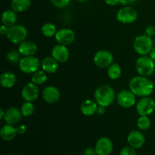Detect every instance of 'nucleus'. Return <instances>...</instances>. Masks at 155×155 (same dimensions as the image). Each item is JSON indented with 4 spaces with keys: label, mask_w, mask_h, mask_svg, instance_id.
Segmentation results:
<instances>
[{
    "label": "nucleus",
    "mask_w": 155,
    "mask_h": 155,
    "mask_svg": "<svg viewBox=\"0 0 155 155\" xmlns=\"http://www.w3.org/2000/svg\"><path fill=\"white\" fill-rule=\"evenodd\" d=\"M130 90H131L136 96L148 97L152 94L154 89V83L146 77L137 76L132 79L129 83Z\"/></svg>",
    "instance_id": "nucleus-1"
},
{
    "label": "nucleus",
    "mask_w": 155,
    "mask_h": 155,
    "mask_svg": "<svg viewBox=\"0 0 155 155\" xmlns=\"http://www.w3.org/2000/svg\"><path fill=\"white\" fill-rule=\"evenodd\" d=\"M115 92L111 86L102 85L97 88L94 94L95 101L98 105L108 107L114 103L115 100Z\"/></svg>",
    "instance_id": "nucleus-2"
},
{
    "label": "nucleus",
    "mask_w": 155,
    "mask_h": 155,
    "mask_svg": "<svg viewBox=\"0 0 155 155\" xmlns=\"http://www.w3.org/2000/svg\"><path fill=\"white\" fill-rule=\"evenodd\" d=\"M136 69L140 76L148 77L155 71V61L150 56L141 55L136 61Z\"/></svg>",
    "instance_id": "nucleus-3"
},
{
    "label": "nucleus",
    "mask_w": 155,
    "mask_h": 155,
    "mask_svg": "<svg viewBox=\"0 0 155 155\" xmlns=\"http://www.w3.org/2000/svg\"><path fill=\"white\" fill-rule=\"evenodd\" d=\"M152 37L145 35L138 36L133 42V48L139 55H148L154 47Z\"/></svg>",
    "instance_id": "nucleus-4"
},
{
    "label": "nucleus",
    "mask_w": 155,
    "mask_h": 155,
    "mask_svg": "<svg viewBox=\"0 0 155 155\" xmlns=\"http://www.w3.org/2000/svg\"><path fill=\"white\" fill-rule=\"evenodd\" d=\"M20 71L26 74H33L39 71L41 67V62L34 55L24 56L18 63Z\"/></svg>",
    "instance_id": "nucleus-5"
},
{
    "label": "nucleus",
    "mask_w": 155,
    "mask_h": 155,
    "mask_svg": "<svg viewBox=\"0 0 155 155\" xmlns=\"http://www.w3.org/2000/svg\"><path fill=\"white\" fill-rule=\"evenodd\" d=\"M28 35L27 29L21 24H15L9 27L7 38L11 42L14 44H21L26 40Z\"/></svg>",
    "instance_id": "nucleus-6"
},
{
    "label": "nucleus",
    "mask_w": 155,
    "mask_h": 155,
    "mask_svg": "<svg viewBox=\"0 0 155 155\" xmlns=\"http://www.w3.org/2000/svg\"><path fill=\"white\" fill-rule=\"evenodd\" d=\"M116 18L120 23L124 24H130L137 20L138 12L133 7L125 6L118 10Z\"/></svg>",
    "instance_id": "nucleus-7"
},
{
    "label": "nucleus",
    "mask_w": 155,
    "mask_h": 155,
    "mask_svg": "<svg viewBox=\"0 0 155 155\" xmlns=\"http://www.w3.org/2000/svg\"><path fill=\"white\" fill-rule=\"evenodd\" d=\"M136 110L139 116H149L155 110V101L151 97H143L136 104Z\"/></svg>",
    "instance_id": "nucleus-8"
},
{
    "label": "nucleus",
    "mask_w": 155,
    "mask_h": 155,
    "mask_svg": "<svg viewBox=\"0 0 155 155\" xmlns=\"http://www.w3.org/2000/svg\"><path fill=\"white\" fill-rule=\"evenodd\" d=\"M94 64L100 68H108L114 63V55L107 50H100L94 55Z\"/></svg>",
    "instance_id": "nucleus-9"
},
{
    "label": "nucleus",
    "mask_w": 155,
    "mask_h": 155,
    "mask_svg": "<svg viewBox=\"0 0 155 155\" xmlns=\"http://www.w3.org/2000/svg\"><path fill=\"white\" fill-rule=\"evenodd\" d=\"M136 95L131 90H122L117 95L118 104L124 108H131L136 102Z\"/></svg>",
    "instance_id": "nucleus-10"
},
{
    "label": "nucleus",
    "mask_w": 155,
    "mask_h": 155,
    "mask_svg": "<svg viewBox=\"0 0 155 155\" xmlns=\"http://www.w3.org/2000/svg\"><path fill=\"white\" fill-rule=\"evenodd\" d=\"M97 155H110L113 152L114 144L108 137H101L97 140L95 145Z\"/></svg>",
    "instance_id": "nucleus-11"
},
{
    "label": "nucleus",
    "mask_w": 155,
    "mask_h": 155,
    "mask_svg": "<svg viewBox=\"0 0 155 155\" xmlns=\"http://www.w3.org/2000/svg\"><path fill=\"white\" fill-rule=\"evenodd\" d=\"M54 38L58 44L67 46L73 43L75 39V33L71 29L62 28L58 30Z\"/></svg>",
    "instance_id": "nucleus-12"
},
{
    "label": "nucleus",
    "mask_w": 155,
    "mask_h": 155,
    "mask_svg": "<svg viewBox=\"0 0 155 155\" xmlns=\"http://www.w3.org/2000/svg\"><path fill=\"white\" fill-rule=\"evenodd\" d=\"M21 97L25 101L33 102L36 101L39 97V89L37 85L33 82L27 83L21 90Z\"/></svg>",
    "instance_id": "nucleus-13"
},
{
    "label": "nucleus",
    "mask_w": 155,
    "mask_h": 155,
    "mask_svg": "<svg viewBox=\"0 0 155 155\" xmlns=\"http://www.w3.org/2000/svg\"><path fill=\"white\" fill-rule=\"evenodd\" d=\"M127 142L130 146L139 149L145 145V137L139 130H133L127 136Z\"/></svg>",
    "instance_id": "nucleus-14"
},
{
    "label": "nucleus",
    "mask_w": 155,
    "mask_h": 155,
    "mask_svg": "<svg viewBox=\"0 0 155 155\" xmlns=\"http://www.w3.org/2000/svg\"><path fill=\"white\" fill-rule=\"evenodd\" d=\"M51 54V57L54 58L59 63H64L68 61L70 57L69 49L68 47L61 44H58L53 47Z\"/></svg>",
    "instance_id": "nucleus-15"
},
{
    "label": "nucleus",
    "mask_w": 155,
    "mask_h": 155,
    "mask_svg": "<svg viewBox=\"0 0 155 155\" xmlns=\"http://www.w3.org/2000/svg\"><path fill=\"white\" fill-rule=\"evenodd\" d=\"M61 98L58 89L53 86H46L42 91V98L48 104H55Z\"/></svg>",
    "instance_id": "nucleus-16"
},
{
    "label": "nucleus",
    "mask_w": 155,
    "mask_h": 155,
    "mask_svg": "<svg viewBox=\"0 0 155 155\" xmlns=\"http://www.w3.org/2000/svg\"><path fill=\"white\" fill-rule=\"evenodd\" d=\"M23 115L21 110L17 108L16 107H11L5 110L4 120L6 124L10 125H17L21 120Z\"/></svg>",
    "instance_id": "nucleus-17"
},
{
    "label": "nucleus",
    "mask_w": 155,
    "mask_h": 155,
    "mask_svg": "<svg viewBox=\"0 0 155 155\" xmlns=\"http://www.w3.org/2000/svg\"><path fill=\"white\" fill-rule=\"evenodd\" d=\"M38 50L37 45L32 41L25 40L19 44L18 51L23 56H33Z\"/></svg>",
    "instance_id": "nucleus-18"
},
{
    "label": "nucleus",
    "mask_w": 155,
    "mask_h": 155,
    "mask_svg": "<svg viewBox=\"0 0 155 155\" xmlns=\"http://www.w3.org/2000/svg\"><path fill=\"white\" fill-rule=\"evenodd\" d=\"M58 63L54 58L45 57L41 61V68L47 74H54L59 68Z\"/></svg>",
    "instance_id": "nucleus-19"
},
{
    "label": "nucleus",
    "mask_w": 155,
    "mask_h": 155,
    "mask_svg": "<svg viewBox=\"0 0 155 155\" xmlns=\"http://www.w3.org/2000/svg\"><path fill=\"white\" fill-rule=\"evenodd\" d=\"M98 104L95 101L92 100H85L80 105V111L84 116L90 117L97 113Z\"/></svg>",
    "instance_id": "nucleus-20"
},
{
    "label": "nucleus",
    "mask_w": 155,
    "mask_h": 155,
    "mask_svg": "<svg viewBox=\"0 0 155 155\" xmlns=\"http://www.w3.org/2000/svg\"><path fill=\"white\" fill-rule=\"evenodd\" d=\"M18 135L17 128L13 125L5 124L2 127L0 130V136L1 139L5 142H10L12 141Z\"/></svg>",
    "instance_id": "nucleus-21"
},
{
    "label": "nucleus",
    "mask_w": 155,
    "mask_h": 155,
    "mask_svg": "<svg viewBox=\"0 0 155 155\" xmlns=\"http://www.w3.org/2000/svg\"><path fill=\"white\" fill-rule=\"evenodd\" d=\"M17 81L16 76L14 73L5 71L0 76V84L3 88L10 89L15 85Z\"/></svg>",
    "instance_id": "nucleus-22"
},
{
    "label": "nucleus",
    "mask_w": 155,
    "mask_h": 155,
    "mask_svg": "<svg viewBox=\"0 0 155 155\" xmlns=\"http://www.w3.org/2000/svg\"><path fill=\"white\" fill-rule=\"evenodd\" d=\"M18 21V15L17 12L12 9H8L3 12L2 15V23L3 25L8 27H11L15 25Z\"/></svg>",
    "instance_id": "nucleus-23"
},
{
    "label": "nucleus",
    "mask_w": 155,
    "mask_h": 155,
    "mask_svg": "<svg viewBox=\"0 0 155 155\" xmlns=\"http://www.w3.org/2000/svg\"><path fill=\"white\" fill-rule=\"evenodd\" d=\"M31 0H12L11 8L17 13L25 12L30 8Z\"/></svg>",
    "instance_id": "nucleus-24"
},
{
    "label": "nucleus",
    "mask_w": 155,
    "mask_h": 155,
    "mask_svg": "<svg viewBox=\"0 0 155 155\" xmlns=\"http://www.w3.org/2000/svg\"><path fill=\"white\" fill-rule=\"evenodd\" d=\"M107 74L109 78L113 80H118L121 77L122 70H121L120 66L117 63H114V62L112 64H110L107 68Z\"/></svg>",
    "instance_id": "nucleus-25"
},
{
    "label": "nucleus",
    "mask_w": 155,
    "mask_h": 155,
    "mask_svg": "<svg viewBox=\"0 0 155 155\" xmlns=\"http://www.w3.org/2000/svg\"><path fill=\"white\" fill-rule=\"evenodd\" d=\"M41 31L44 36L47 38H51L53 36H55L58 30L55 25L52 23H45L42 26Z\"/></svg>",
    "instance_id": "nucleus-26"
},
{
    "label": "nucleus",
    "mask_w": 155,
    "mask_h": 155,
    "mask_svg": "<svg viewBox=\"0 0 155 155\" xmlns=\"http://www.w3.org/2000/svg\"><path fill=\"white\" fill-rule=\"evenodd\" d=\"M47 81V73L45 71H38L33 74L31 78V82L37 86L44 84Z\"/></svg>",
    "instance_id": "nucleus-27"
},
{
    "label": "nucleus",
    "mask_w": 155,
    "mask_h": 155,
    "mask_svg": "<svg viewBox=\"0 0 155 155\" xmlns=\"http://www.w3.org/2000/svg\"><path fill=\"white\" fill-rule=\"evenodd\" d=\"M20 110H21L23 117H30L31 115H33V113H34L35 106L33 104V102L25 101V102H24L22 104Z\"/></svg>",
    "instance_id": "nucleus-28"
},
{
    "label": "nucleus",
    "mask_w": 155,
    "mask_h": 155,
    "mask_svg": "<svg viewBox=\"0 0 155 155\" xmlns=\"http://www.w3.org/2000/svg\"><path fill=\"white\" fill-rule=\"evenodd\" d=\"M151 126V121L148 116H140L137 120V127L139 130L145 131Z\"/></svg>",
    "instance_id": "nucleus-29"
},
{
    "label": "nucleus",
    "mask_w": 155,
    "mask_h": 155,
    "mask_svg": "<svg viewBox=\"0 0 155 155\" xmlns=\"http://www.w3.org/2000/svg\"><path fill=\"white\" fill-rule=\"evenodd\" d=\"M21 53L16 50H12L8 51L6 54V58L7 61L11 64H18L21 61Z\"/></svg>",
    "instance_id": "nucleus-30"
},
{
    "label": "nucleus",
    "mask_w": 155,
    "mask_h": 155,
    "mask_svg": "<svg viewBox=\"0 0 155 155\" xmlns=\"http://www.w3.org/2000/svg\"><path fill=\"white\" fill-rule=\"evenodd\" d=\"M51 4L58 8H64L71 5L72 0H50Z\"/></svg>",
    "instance_id": "nucleus-31"
},
{
    "label": "nucleus",
    "mask_w": 155,
    "mask_h": 155,
    "mask_svg": "<svg viewBox=\"0 0 155 155\" xmlns=\"http://www.w3.org/2000/svg\"><path fill=\"white\" fill-rule=\"evenodd\" d=\"M119 155H138L136 148L131 146H125L120 150Z\"/></svg>",
    "instance_id": "nucleus-32"
},
{
    "label": "nucleus",
    "mask_w": 155,
    "mask_h": 155,
    "mask_svg": "<svg viewBox=\"0 0 155 155\" xmlns=\"http://www.w3.org/2000/svg\"><path fill=\"white\" fill-rule=\"evenodd\" d=\"M145 34L148 36H154L155 35V27L152 25H149L145 28Z\"/></svg>",
    "instance_id": "nucleus-33"
},
{
    "label": "nucleus",
    "mask_w": 155,
    "mask_h": 155,
    "mask_svg": "<svg viewBox=\"0 0 155 155\" xmlns=\"http://www.w3.org/2000/svg\"><path fill=\"white\" fill-rule=\"evenodd\" d=\"M83 155H97L96 151L95 149V147L92 148V147H89V148H86V149L83 151Z\"/></svg>",
    "instance_id": "nucleus-34"
},
{
    "label": "nucleus",
    "mask_w": 155,
    "mask_h": 155,
    "mask_svg": "<svg viewBox=\"0 0 155 155\" xmlns=\"http://www.w3.org/2000/svg\"><path fill=\"white\" fill-rule=\"evenodd\" d=\"M17 128V132H18V135H24L25 134L26 132H27V128L25 125L24 124H21V125H18Z\"/></svg>",
    "instance_id": "nucleus-35"
},
{
    "label": "nucleus",
    "mask_w": 155,
    "mask_h": 155,
    "mask_svg": "<svg viewBox=\"0 0 155 155\" xmlns=\"http://www.w3.org/2000/svg\"><path fill=\"white\" fill-rule=\"evenodd\" d=\"M104 2H105L107 5H108L114 6V5H118L119 3H120L122 0H104Z\"/></svg>",
    "instance_id": "nucleus-36"
},
{
    "label": "nucleus",
    "mask_w": 155,
    "mask_h": 155,
    "mask_svg": "<svg viewBox=\"0 0 155 155\" xmlns=\"http://www.w3.org/2000/svg\"><path fill=\"white\" fill-rule=\"evenodd\" d=\"M8 30H9V27H6L5 25H2L0 27V33H1L2 36H7L8 33Z\"/></svg>",
    "instance_id": "nucleus-37"
},
{
    "label": "nucleus",
    "mask_w": 155,
    "mask_h": 155,
    "mask_svg": "<svg viewBox=\"0 0 155 155\" xmlns=\"http://www.w3.org/2000/svg\"><path fill=\"white\" fill-rule=\"evenodd\" d=\"M106 107H107L98 105V109H97V114H98V115H104V114L106 113Z\"/></svg>",
    "instance_id": "nucleus-38"
},
{
    "label": "nucleus",
    "mask_w": 155,
    "mask_h": 155,
    "mask_svg": "<svg viewBox=\"0 0 155 155\" xmlns=\"http://www.w3.org/2000/svg\"><path fill=\"white\" fill-rule=\"evenodd\" d=\"M149 56L155 61V46L153 47V48L151 49V52L149 53Z\"/></svg>",
    "instance_id": "nucleus-39"
},
{
    "label": "nucleus",
    "mask_w": 155,
    "mask_h": 155,
    "mask_svg": "<svg viewBox=\"0 0 155 155\" xmlns=\"http://www.w3.org/2000/svg\"><path fill=\"white\" fill-rule=\"evenodd\" d=\"M5 115V110H4V109L2 107V108L0 109V120H4Z\"/></svg>",
    "instance_id": "nucleus-40"
},
{
    "label": "nucleus",
    "mask_w": 155,
    "mask_h": 155,
    "mask_svg": "<svg viewBox=\"0 0 155 155\" xmlns=\"http://www.w3.org/2000/svg\"><path fill=\"white\" fill-rule=\"evenodd\" d=\"M76 1L79 2L83 3V2H87V1H89V0H76Z\"/></svg>",
    "instance_id": "nucleus-41"
}]
</instances>
